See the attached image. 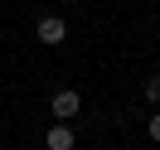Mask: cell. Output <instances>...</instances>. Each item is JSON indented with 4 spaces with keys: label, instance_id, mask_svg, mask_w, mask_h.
<instances>
[{
    "label": "cell",
    "instance_id": "cell-1",
    "mask_svg": "<svg viewBox=\"0 0 160 150\" xmlns=\"http://www.w3.org/2000/svg\"><path fill=\"white\" fill-rule=\"evenodd\" d=\"M34 39H39V44H49V49H58V44L68 39V24H63L58 15H44V20H39V29H34Z\"/></svg>",
    "mask_w": 160,
    "mask_h": 150
},
{
    "label": "cell",
    "instance_id": "cell-2",
    "mask_svg": "<svg viewBox=\"0 0 160 150\" xmlns=\"http://www.w3.org/2000/svg\"><path fill=\"white\" fill-rule=\"evenodd\" d=\"M78 111H82V97H78V92H53V116H58V121H73Z\"/></svg>",
    "mask_w": 160,
    "mask_h": 150
},
{
    "label": "cell",
    "instance_id": "cell-3",
    "mask_svg": "<svg viewBox=\"0 0 160 150\" xmlns=\"http://www.w3.org/2000/svg\"><path fill=\"white\" fill-rule=\"evenodd\" d=\"M44 145H49V150H73V126H68V121H58V126H49V136H44Z\"/></svg>",
    "mask_w": 160,
    "mask_h": 150
},
{
    "label": "cell",
    "instance_id": "cell-4",
    "mask_svg": "<svg viewBox=\"0 0 160 150\" xmlns=\"http://www.w3.org/2000/svg\"><path fill=\"white\" fill-rule=\"evenodd\" d=\"M146 102H160V78H146Z\"/></svg>",
    "mask_w": 160,
    "mask_h": 150
},
{
    "label": "cell",
    "instance_id": "cell-5",
    "mask_svg": "<svg viewBox=\"0 0 160 150\" xmlns=\"http://www.w3.org/2000/svg\"><path fill=\"white\" fill-rule=\"evenodd\" d=\"M150 140H155V145H160V111H155V116H150Z\"/></svg>",
    "mask_w": 160,
    "mask_h": 150
}]
</instances>
